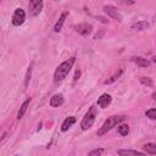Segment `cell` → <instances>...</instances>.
<instances>
[{
  "label": "cell",
  "instance_id": "obj_1",
  "mask_svg": "<svg viewBox=\"0 0 156 156\" xmlns=\"http://www.w3.org/2000/svg\"><path fill=\"white\" fill-rule=\"evenodd\" d=\"M74 61H76V57H71V58L63 61L62 63H60V65L56 67L55 73H54V83H55V84L61 83V82L66 78V76L69 73V71H71V68H72Z\"/></svg>",
  "mask_w": 156,
  "mask_h": 156
},
{
  "label": "cell",
  "instance_id": "obj_2",
  "mask_svg": "<svg viewBox=\"0 0 156 156\" xmlns=\"http://www.w3.org/2000/svg\"><path fill=\"white\" fill-rule=\"evenodd\" d=\"M124 119H126V116H111V117H108V118L104 122V124L101 126V128L98 130V135L101 136V135L106 134V133L110 132L113 127H116V126H118L121 122H123Z\"/></svg>",
  "mask_w": 156,
  "mask_h": 156
},
{
  "label": "cell",
  "instance_id": "obj_3",
  "mask_svg": "<svg viewBox=\"0 0 156 156\" xmlns=\"http://www.w3.org/2000/svg\"><path fill=\"white\" fill-rule=\"evenodd\" d=\"M96 116H98V110H96V107H95V106H90V108H89L88 112L84 115V117H83V119H82V122H80L82 129H83V130H88V129L93 126V123L95 122Z\"/></svg>",
  "mask_w": 156,
  "mask_h": 156
},
{
  "label": "cell",
  "instance_id": "obj_4",
  "mask_svg": "<svg viewBox=\"0 0 156 156\" xmlns=\"http://www.w3.org/2000/svg\"><path fill=\"white\" fill-rule=\"evenodd\" d=\"M26 20V12L21 7L16 9L12 15V24L13 26H21Z\"/></svg>",
  "mask_w": 156,
  "mask_h": 156
},
{
  "label": "cell",
  "instance_id": "obj_5",
  "mask_svg": "<svg viewBox=\"0 0 156 156\" xmlns=\"http://www.w3.org/2000/svg\"><path fill=\"white\" fill-rule=\"evenodd\" d=\"M104 12H105L107 16H110L111 18L117 20L118 22L122 21V16H121L119 11H118L115 6H112V5H105V6H104Z\"/></svg>",
  "mask_w": 156,
  "mask_h": 156
},
{
  "label": "cell",
  "instance_id": "obj_6",
  "mask_svg": "<svg viewBox=\"0 0 156 156\" xmlns=\"http://www.w3.org/2000/svg\"><path fill=\"white\" fill-rule=\"evenodd\" d=\"M28 9H29L30 16L39 15V12L43 9V0H30L29 1V5H28Z\"/></svg>",
  "mask_w": 156,
  "mask_h": 156
},
{
  "label": "cell",
  "instance_id": "obj_7",
  "mask_svg": "<svg viewBox=\"0 0 156 156\" xmlns=\"http://www.w3.org/2000/svg\"><path fill=\"white\" fill-rule=\"evenodd\" d=\"M74 29H76V32L79 33L80 35H83V37H88V35L91 34L93 27H91V24H89V23H79L78 26L74 27Z\"/></svg>",
  "mask_w": 156,
  "mask_h": 156
},
{
  "label": "cell",
  "instance_id": "obj_8",
  "mask_svg": "<svg viewBox=\"0 0 156 156\" xmlns=\"http://www.w3.org/2000/svg\"><path fill=\"white\" fill-rule=\"evenodd\" d=\"M111 101H112V96H111L110 94L105 93V94H102V95L98 99V105H99L100 107L105 108V107H107V106L111 104Z\"/></svg>",
  "mask_w": 156,
  "mask_h": 156
},
{
  "label": "cell",
  "instance_id": "obj_9",
  "mask_svg": "<svg viewBox=\"0 0 156 156\" xmlns=\"http://www.w3.org/2000/svg\"><path fill=\"white\" fill-rule=\"evenodd\" d=\"M63 102H65V99H63V95H62V94H55V95H52L51 99H50V105H51L52 107H58V106H61Z\"/></svg>",
  "mask_w": 156,
  "mask_h": 156
},
{
  "label": "cell",
  "instance_id": "obj_10",
  "mask_svg": "<svg viewBox=\"0 0 156 156\" xmlns=\"http://www.w3.org/2000/svg\"><path fill=\"white\" fill-rule=\"evenodd\" d=\"M76 117L74 116H69V117H67L63 122H62V124H61V130L62 132H67L74 123H76Z\"/></svg>",
  "mask_w": 156,
  "mask_h": 156
},
{
  "label": "cell",
  "instance_id": "obj_11",
  "mask_svg": "<svg viewBox=\"0 0 156 156\" xmlns=\"http://www.w3.org/2000/svg\"><path fill=\"white\" fill-rule=\"evenodd\" d=\"M68 16V12H62L61 13V16H60V18H58V21L55 23V26H54V32H60L61 30V28H62V26H63V23H65V20H66V17Z\"/></svg>",
  "mask_w": 156,
  "mask_h": 156
},
{
  "label": "cell",
  "instance_id": "obj_12",
  "mask_svg": "<svg viewBox=\"0 0 156 156\" xmlns=\"http://www.w3.org/2000/svg\"><path fill=\"white\" fill-rule=\"evenodd\" d=\"M132 61L134 63H136L138 66H140V67H149L150 66L149 60L147 58H144L141 56H134V57H132Z\"/></svg>",
  "mask_w": 156,
  "mask_h": 156
},
{
  "label": "cell",
  "instance_id": "obj_13",
  "mask_svg": "<svg viewBox=\"0 0 156 156\" xmlns=\"http://www.w3.org/2000/svg\"><path fill=\"white\" fill-rule=\"evenodd\" d=\"M149 22H146V21H139V22H136V23H134L133 26H132V28L134 29V30H143V29H146V28H149Z\"/></svg>",
  "mask_w": 156,
  "mask_h": 156
},
{
  "label": "cell",
  "instance_id": "obj_14",
  "mask_svg": "<svg viewBox=\"0 0 156 156\" xmlns=\"http://www.w3.org/2000/svg\"><path fill=\"white\" fill-rule=\"evenodd\" d=\"M29 102H30V99H27L22 105H21V107H20V111H18V113H17V118L18 119H21L22 117H23V115L26 113V111H27V107L29 106Z\"/></svg>",
  "mask_w": 156,
  "mask_h": 156
},
{
  "label": "cell",
  "instance_id": "obj_15",
  "mask_svg": "<svg viewBox=\"0 0 156 156\" xmlns=\"http://www.w3.org/2000/svg\"><path fill=\"white\" fill-rule=\"evenodd\" d=\"M143 147H144V151H145L146 154L156 155V144H155V143H147V144H145Z\"/></svg>",
  "mask_w": 156,
  "mask_h": 156
},
{
  "label": "cell",
  "instance_id": "obj_16",
  "mask_svg": "<svg viewBox=\"0 0 156 156\" xmlns=\"http://www.w3.org/2000/svg\"><path fill=\"white\" fill-rule=\"evenodd\" d=\"M118 155H138V156H143L144 152L141 151H138V150H118L117 151Z\"/></svg>",
  "mask_w": 156,
  "mask_h": 156
},
{
  "label": "cell",
  "instance_id": "obj_17",
  "mask_svg": "<svg viewBox=\"0 0 156 156\" xmlns=\"http://www.w3.org/2000/svg\"><path fill=\"white\" fill-rule=\"evenodd\" d=\"M122 73H123V71H122V69H118L115 74H112L110 78H107V79L105 80V84H112L113 82H116V80L121 77V74H122Z\"/></svg>",
  "mask_w": 156,
  "mask_h": 156
},
{
  "label": "cell",
  "instance_id": "obj_18",
  "mask_svg": "<svg viewBox=\"0 0 156 156\" xmlns=\"http://www.w3.org/2000/svg\"><path fill=\"white\" fill-rule=\"evenodd\" d=\"M118 133L121 134V135H123V136H126L128 133H129V126L128 124H119L118 126Z\"/></svg>",
  "mask_w": 156,
  "mask_h": 156
},
{
  "label": "cell",
  "instance_id": "obj_19",
  "mask_svg": "<svg viewBox=\"0 0 156 156\" xmlns=\"http://www.w3.org/2000/svg\"><path fill=\"white\" fill-rule=\"evenodd\" d=\"M145 116L146 117H149L150 119H155L156 118V108H150V110H147L146 112H145Z\"/></svg>",
  "mask_w": 156,
  "mask_h": 156
},
{
  "label": "cell",
  "instance_id": "obj_20",
  "mask_svg": "<svg viewBox=\"0 0 156 156\" xmlns=\"http://www.w3.org/2000/svg\"><path fill=\"white\" fill-rule=\"evenodd\" d=\"M140 82H141V84H144V85L152 87V80H151V78H149V77H141V78H140Z\"/></svg>",
  "mask_w": 156,
  "mask_h": 156
},
{
  "label": "cell",
  "instance_id": "obj_21",
  "mask_svg": "<svg viewBox=\"0 0 156 156\" xmlns=\"http://www.w3.org/2000/svg\"><path fill=\"white\" fill-rule=\"evenodd\" d=\"M32 67H33V63H30V66L28 67V71H27V74H26V82H24V85L27 87L28 83H29V79H30V73H32Z\"/></svg>",
  "mask_w": 156,
  "mask_h": 156
},
{
  "label": "cell",
  "instance_id": "obj_22",
  "mask_svg": "<svg viewBox=\"0 0 156 156\" xmlns=\"http://www.w3.org/2000/svg\"><path fill=\"white\" fill-rule=\"evenodd\" d=\"M102 152H104V149H95V150L90 151L88 155H89V156H95V155H101Z\"/></svg>",
  "mask_w": 156,
  "mask_h": 156
},
{
  "label": "cell",
  "instance_id": "obj_23",
  "mask_svg": "<svg viewBox=\"0 0 156 156\" xmlns=\"http://www.w3.org/2000/svg\"><path fill=\"white\" fill-rule=\"evenodd\" d=\"M119 2H122V4H126V5H133L135 1L134 0H118Z\"/></svg>",
  "mask_w": 156,
  "mask_h": 156
},
{
  "label": "cell",
  "instance_id": "obj_24",
  "mask_svg": "<svg viewBox=\"0 0 156 156\" xmlns=\"http://www.w3.org/2000/svg\"><path fill=\"white\" fill-rule=\"evenodd\" d=\"M79 76H80V72H79V71H77V72H76V76H74V80H77Z\"/></svg>",
  "mask_w": 156,
  "mask_h": 156
}]
</instances>
